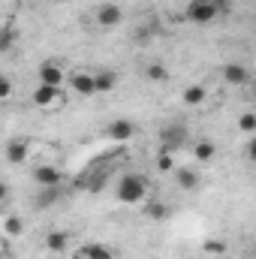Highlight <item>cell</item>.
Returning <instances> with one entry per match:
<instances>
[{
    "label": "cell",
    "mask_w": 256,
    "mask_h": 259,
    "mask_svg": "<svg viewBox=\"0 0 256 259\" xmlns=\"http://www.w3.org/2000/svg\"><path fill=\"white\" fill-rule=\"evenodd\" d=\"M94 84H97V94H112L118 88V72L115 69H97L94 72Z\"/></svg>",
    "instance_id": "cell-17"
},
{
    "label": "cell",
    "mask_w": 256,
    "mask_h": 259,
    "mask_svg": "<svg viewBox=\"0 0 256 259\" xmlns=\"http://www.w3.org/2000/svg\"><path fill=\"white\" fill-rule=\"evenodd\" d=\"M30 100H33V106L36 109H42V112H58V109H64L66 106V91L64 88H49V84H36L33 88V94H30Z\"/></svg>",
    "instance_id": "cell-3"
},
{
    "label": "cell",
    "mask_w": 256,
    "mask_h": 259,
    "mask_svg": "<svg viewBox=\"0 0 256 259\" xmlns=\"http://www.w3.org/2000/svg\"><path fill=\"white\" fill-rule=\"evenodd\" d=\"M33 181L39 187H61L64 184V169L58 163H36L33 166Z\"/></svg>",
    "instance_id": "cell-7"
},
{
    "label": "cell",
    "mask_w": 256,
    "mask_h": 259,
    "mask_svg": "<svg viewBox=\"0 0 256 259\" xmlns=\"http://www.w3.org/2000/svg\"><path fill=\"white\" fill-rule=\"evenodd\" d=\"M78 256H81V259H118V250H115V247H109V244L91 241V244H84V247L78 250Z\"/></svg>",
    "instance_id": "cell-16"
},
{
    "label": "cell",
    "mask_w": 256,
    "mask_h": 259,
    "mask_svg": "<svg viewBox=\"0 0 256 259\" xmlns=\"http://www.w3.org/2000/svg\"><path fill=\"white\" fill-rule=\"evenodd\" d=\"M69 244H72V235L66 229H52L46 235V250L49 253H64V250H69Z\"/></svg>",
    "instance_id": "cell-15"
},
{
    "label": "cell",
    "mask_w": 256,
    "mask_h": 259,
    "mask_svg": "<svg viewBox=\"0 0 256 259\" xmlns=\"http://www.w3.org/2000/svg\"><path fill=\"white\" fill-rule=\"evenodd\" d=\"M52 3H69V0H52Z\"/></svg>",
    "instance_id": "cell-29"
},
{
    "label": "cell",
    "mask_w": 256,
    "mask_h": 259,
    "mask_svg": "<svg viewBox=\"0 0 256 259\" xmlns=\"http://www.w3.org/2000/svg\"><path fill=\"white\" fill-rule=\"evenodd\" d=\"M61 199H64V184H61V187H39V193L33 196V208H36V211H49V208H55Z\"/></svg>",
    "instance_id": "cell-11"
},
{
    "label": "cell",
    "mask_w": 256,
    "mask_h": 259,
    "mask_svg": "<svg viewBox=\"0 0 256 259\" xmlns=\"http://www.w3.org/2000/svg\"><path fill=\"white\" fill-rule=\"evenodd\" d=\"M199 181H202V175L196 172V169H175V184L181 187V190H196L199 187Z\"/></svg>",
    "instance_id": "cell-18"
},
{
    "label": "cell",
    "mask_w": 256,
    "mask_h": 259,
    "mask_svg": "<svg viewBox=\"0 0 256 259\" xmlns=\"http://www.w3.org/2000/svg\"><path fill=\"white\" fill-rule=\"evenodd\" d=\"M3 229H6V235H21L24 232V217H18V214L6 217L3 220Z\"/></svg>",
    "instance_id": "cell-22"
},
{
    "label": "cell",
    "mask_w": 256,
    "mask_h": 259,
    "mask_svg": "<svg viewBox=\"0 0 256 259\" xmlns=\"http://www.w3.org/2000/svg\"><path fill=\"white\" fill-rule=\"evenodd\" d=\"M106 136H109L112 142H130V139L136 136V124H133L130 118H115V121H109Z\"/></svg>",
    "instance_id": "cell-9"
},
{
    "label": "cell",
    "mask_w": 256,
    "mask_h": 259,
    "mask_svg": "<svg viewBox=\"0 0 256 259\" xmlns=\"http://www.w3.org/2000/svg\"><path fill=\"white\" fill-rule=\"evenodd\" d=\"M3 154H6V160H9L12 166H21V163L30 157V139H9Z\"/></svg>",
    "instance_id": "cell-10"
},
{
    "label": "cell",
    "mask_w": 256,
    "mask_h": 259,
    "mask_svg": "<svg viewBox=\"0 0 256 259\" xmlns=\"http://www.w3.org/2000/svg\"><path fill=\"white\" fill-rule=\"evenodd\" d=\"M94 21H97V27H103V30H115V27H121V21H124V9H121L118 3H100L97 12H94Z\"/></svg>",
    "instance_id": "cell-6"
},
{
    "label": "cell",
    "mask_w": 256,
    "mask_h": 259,
    "mask_svg": "<svg viewBox=\"0 0 256 259\" xmlns=\"http://www.w3.org/2000/svg\"><path fill=\"white\" fill-rule=\"evenodd\" d=\"M181 103H184V106H190V109H202V106L208 103V88H205V84H199V81L187 84V88L181 91Z\"/></svg>",
    "instance_id": "cell-13"
},
{
    "label": "cell",
    "mask_w": 256,
    "mask_h": 259,
    "mask_svg": "<svg viewBox=\"0 0 256 259\" xmlns=\"http://www.w3.org/2000/svg\"><path fill=\"white\" fill-rule=\"evenodd\" d=\"M0 259H9V253H6V247L0 244Z\"/></svg>",
    "instance_id": "cell-28"
},
{
    "label": "cell",
    "mask_w": 256,
    "mask_h": 259,
    "mask_svg": "<svg viewBox=\"0 0 256 259\" xmlns=\"http://www.w3.org/2000/svg\"><path fill=\"white\" fill-rule=\"evenodd\" d=\"M154 163H157L160 172H175V157H172V151H160Z\"/></svg>",
    "instance_id": "cell-24"
},
{
    "label": "cell",
    "mask_w": 256,
    "mask_h": 259,
    "mask_svg": "<svg viewBox=\"0 0 256 259\" xmlns=\"http://www.w3.org/2000/svg\"><path fill=\"white\" fill-rule=\"evenodd\" d=\"M9 193H12V190H9V184H6V181H0V205H6V202H9Z\"/></svg>",
    "instance_id": "cell-27"
},
{
    "label": "cell",
    "mask_w": 256,
    "mask_h": 259,
    "mask_svg": "<svg viewBox=\"0 0 256 259\" xmlns=\"http://www.w3.org/2000/svg\"><path fill=\"white\" fill-rule=\"evenodd\" d=\"M202 250H205V256H223V253H226V241H220V238H208V241L202 244Z\"/></svg>",
    "instance_id": "cell-23"
},
{
    "label": "cell",
    "mask_w": 256,
    "mask_h": 259,
    "mask_svg": "<svg viewBox=\"0 0 256 259\" xmlns=\"http://www.w3.org/2000/svg\"><path fill=\"white\" fill-rule=\"evenodd\" d=\"M238 130H241L244 136H253L256 133V115L253 112H244V115L238 118Z\"/></svg>",
    "instance_id": "cell-25"
},
{
    "label": "cell",
    "mask_w": 256,
    "mask_h": 259,
    "mask_svg": "<svg viewBox=\"0 0 256 259\" xmlns=\"http://www.w3.org/2000/svg\"><path fill=\"white\" fill-rule=\"evenodd\" d=\"M142 211H145L148 220H157V223H163V220L172 217V205H169L166 199H154V196H148V199L142 202Z\"/></svg>",
    "instance_id": "cell-8"
},
{
    "label": "cell",
    "mask_w": 256,
    "mask_h": 259,
    "mask_svg": "<svg viewBox=\"0 0 256 259\" xmlns=\"http://www.w3.org/2000/svg\"><path fill=\"white\" fill-rule=\"evenodd\" d=\"M223 12H229V0H190L184 6V18L193 24H211Z\"/></svg>",
    "instance_id": "cell-2"
},
{
    "label": "cell",
    "mask_w": 256,
    "mask_h": 259,
    "mask_svg": "<svg viewBox=\"0 0 256 259\" xmlns=\"http://www.w3.org/2000/svg\"><path fill=\"white\" fill-rule=\"evenodd\" d=\"M223 81L232 88H244V84H250V69L244 64H226L223 66Z\"/></svg>",
    "instance_id": "cell-14"
},
{
    "label": "cell",
    "mask_w": 256,
    "mask_h": 259,
    "mask_svg": "<svg viewBox=\"0 0 256 259\" xmlns=\"http://www.w3.org/2000/svg\"><path fill=\"white\" fill-rule=\"evenodd\" d=\"M66 88L78 97H94L97 94V84H94V72L91 69H72L66 72Z\"/></svg>",
    "instance_id": "cell-5"
},
{
    "label": "cell",
    "mask_w": 256,
    "mask_h": 259,
    "mask_svg": "<svg viewBox=\"0 0 256 259\" xmlns=\"http://www.w3.org/2000/svg\"><path fill=\"white\" fill-rule=\"evenodd\" d=\"M160 142H163V148H160V151H178V148L187 142V127L172 124L169 130H163V133H160Z\"/></svg>",
    "instance_id": "cell-12"
},
{
    "label": "cell",
    "mask_w": 256,
    "mask_h": 259,
    "mask_svg": "<svg viewBox=\"0 0 256 259\" xmlns=\"http://www.w3.org/2000/svg\"><path fill=\"white\" fill-rule=\"evenodd\" d=\"M193 157H196L199 163H211V160L217 157V145H214L211 139H199V142L193 145Z\"/></svg>",
    "instance_id": "cell-19"
},
{
    "label": "cell",
    "mask_w": 256,
    "mask_h": 259,
    "mask_svg": "<svg viewBox=\"0 0 256 259\" xmlns=\"http://www.w3.org/2000/svg\"><path fill=\"white\" fill-rule=\"evenodd\" d=\"M72 259H81V256H78V253H75V256H72Z\"/></svg>",
    "instance_id": "cell-30"
},
{
    "label": "cell",
    "mask_w": 256,
    "mask_h": 259,
    "mask_svg": "<svg viewBox=\"0 0 256 259\" xmlns=\"http://www.w3.org/2000/svg\"><path fill=\"white\" fill-rule=\"evenodd\" d=\"M15 42H18V30L12 24H3L0 27V52H12Z\"/></svg>",
    "instance_id": "cell-20"
},
{
    "label": "cell",
    "mask_w": 256,
    "mask_h": 259,
    "mask_svg": "<svg viewBox=\"0 0 256 259\" xmlns=\"http://www.w3.org/2000/svg\"><path fill=\"white\" fill-rule=\"evenodd\" d=\"M36 81H39V84H49V88H64V84H66V69H64V64H58L55 58L42 61V64H39V69H36Z\"/></svg>",
    "instance_id": "cell-4"
},
{
    "label": "cell",
    "mask_w": 256,
    "mask_h": 259,
    "mask_svg": "<svg viewBox=\"0 0 256 259\" xmlns=\"http://www.w3.org/2000/svg\"><path fill=\"white\" fill-rule=\"evenodd\" d=\"M145 78L148 81H169V69L160 64V61H154V64L145 66Z\"/></svg>",
    "instance_id": "cell-21"
},
{
    "label": "cell",
    "mask_w": 256,
    "mask_h": 259,
    "mask_svg": "<svg viewBox=\"0 0 256 259\" xmlns=\"http://www.w3.org/2000/svg\"><path fill=\"white\" fill-rule=\"evenodd\" d=\"M0 75H3V72H0Z\"/></svg>",
    "instance_id": "cell-31"
},
{
    "label": "cell",
    "mask_w": 256,
    "mask_h": 259,
    "mask_svg": "<svg viewBox=\"0 0 256 259\" xmlns=\"http://www.w3.org/2000/svg\"><path fill=\"white\" fill-rule=\"evenodd\" d=\"M115 196H118V202H124V205L145 202V199L151 196V181H148L142 172H127V175L118 178V184H115Z\"/></svg>",
    "instance_id": "cell-1"
},
{
    "label": "cell",
    "mask_w": 256,
    "mask_h": 259,
    "mask_svg": "<svg viewBox=\"0 0 256 259\" xmlns=\"http://www.w3.org/2000/svg\"><path fill=\"white\" fill-rule=\"evenodd\" d=\"M9 97H12V81L6 75H0V103H6Z\"/></svg>",
    "instance_id": "cell-26"
}]
</instances>
